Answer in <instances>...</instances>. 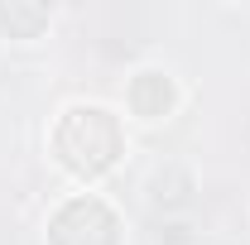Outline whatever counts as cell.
<instances>
[{"mask_svg": "<svg viewBox=\"0 0 250 245\" xmlns=\"http://www.w3.org/2000/svg\"><path fill=\"white\" fill-rule=\"evenodd\" d=\"M188 231H192L188 221H164V226H159V245H188L192 241Z\"/></svg>", "mask_w": 250, "mask_h": 245, "instance_id": "cell-6", "label": "cell"}, {"mask_svg": "<svg viewBox=\"0 0 250 245\" xmlns=\"http://www.w3.org/2000/svg\"><path fill=\"white\" fill-rule=\"evenodd\" d=\"M48 149H53L62 173H72L77 183H96L121 163L125 125L101 101H67L48 130Z\"/></svg>", "mask_w": 250, "mask_h": 245, "instance_id": "cell-1", "label": "cell"}, {"mask_svg": "<svg viewBox=\"0 0 250 245\" xmlns=\"http://www.w3.org/2000/svg\"><path fill=\"white\" fill-rule=\"evenodd\" d=\"M48 245H72V241H87V245H121V216L106 197L96 192H72L62 197L53 216H48Z\"/></svg>", "mask_w": 250, "mask_h": 245, "instance_id": "cell-2", "label": "cell"}, {"mask_svg": "<svg viewBox=\"0 0 250 245\" xmlns=\"http://www.w3.org/2000/svg\"><path fill=\"white\" fill-rule=\"evenodd\" d=\"M149 202H154L159 212H164V221L173 212H183L188 202H192V192H197V173L188 168V163H159L154 173H149Z\"/></svg>", "mask_w": 250, "mask_h": 245, "instance_id": "cell-4", "label": "cell"}, {"mask_svg": "<svg viewBox=\"0 0 250 245\" xmlns=\"http://www.w3.org/2000/svg\"><path fill=\"white\" fill-rule=\"evenodd\" d=\"M183 106V87L168 67H135L125 77V111L145 125H159V121H173V111Z\"/></svg>", "mask_w": 250, "mask_h": 245, "instance_id": "cell-3", "label": "cell"}, {"mask_svg": "<svg viewBox=\"0 0 250 245\" xmlns=\"http://www.w3.org/2000/svg\"><path fill=\"white\" fill-rule=\"evenodd\" d=\"M58 10L53 5H34V0H10L0 5V39L5 43H34L53 29Z\"/></svg>", "mask_w": 250, "mask_h": 245, "instance_id": "cell-5", "label": "cell"}]
</instances>
